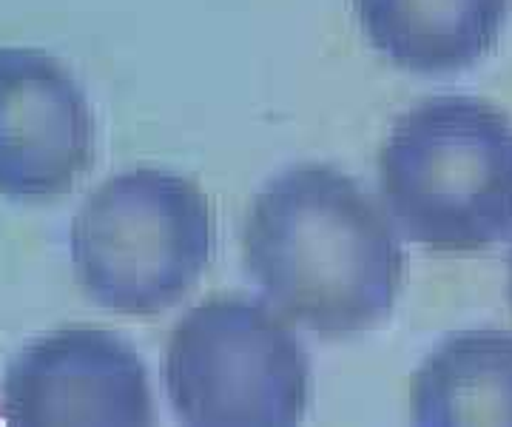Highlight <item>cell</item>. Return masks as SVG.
I'll return each mask as SVG.
<instances>
[{
  "mask_svg": "<svg viewBox=\"0 0 512 427\" xmlns=\"http://www.w3.org/2000/svg\"><path fill=\"white\" fill-rule=\"evenodd\" d=\"M365 43L410 75H458L498 46L512 0H348Z\"/></svg>",
  "mask_w": 512,
  "mask_h": 427,
  "instance_id": "7",
  "label": "cell"
},
{
  "mask_svg": "<svg viewBox=\"0 0 512 427\" xmlns=\"http://www.w3.org/2000/svg\"><path fill=\"white\" fill-rule=\"evenodd\" d=\"M12 396L32 419L154 425L146 362L109 331L55 336L20 365Z\"/></svg>",
  "mask_w": 512,
  "mask_h": 427,
  "instance_id": "5",
  "label": "cell"
},
{
  "mask_svg": "<svg viewBox=\"0 0 512 427\" xmlns=\"http://www.w3.org/2000/svg\"><path fill=\"white\" fill-rule=\"evenodd\" d=\"M242 265L276 311L322 339H348L393 314L407 257L396 223L342 168L299 163L254 194Z\"/></svg>",
  "mask_w": 512,
  "mask_h": 427,
  "instance_id": "1",
  "label": "cell"
},
{
  "mask_svg": "<svg viewBox=\"0 0 512 427\" xmlns=\"http://www.w3.org/2000/svg\"><path fill=\"white\" fill-rule=\"evenodd\" d=\"M217 251V217L191 177L128 168L109 177L74 223V265L94 302L123 316L180 305Z\"/></svg>",
  "mask_w": 512,
  "mask_h": 427,
  "instance_id": "3",
  "label": "cell"
},
{
  "mask_svg": "<svg viewBox=\"0 0 512 427\" xmlns=\"http://www.w3.org/2000/svg\"><path fill=\"white\" fill-rule=\"evenodd\" d=\"M507 288H510V302H512V251H510V282H507Z\"/></svg>",
  "mask_w": 512,
  "mask_h": 427,
  "instance_id": "9",
  "label": "cell"
},
{
  "mask_svg": "<svg viewBox=\"0 0 512 427\" xmlns=\"http://www.w3.org/2000/svg\"><path fill=\"white\" fill-rule=\"evenodd\" d=\"M379 200L404 240L478 254L512 234V120L476 94H436L384 137Z\"/></svg>",
  "mask_w": 512,
  "mask_h": 427,
  "instance_id": "2",
  "label": "cell"
},
{
  "mask_svg": "<svg viewBox=\"0 0 512 427\" xmlns=\"http://www.w3.org/2000/svg\"><path fill=\"white\" fill-rule=\"evenodd\" d=\"M416 425H512V334L458 331L410 379Z\"/></svg>",
  "mask_w": 512,
  "mask_h": 427,
  "instance_id": "8",
  "label": "cell"
},
{
  "mask_svg": "<svg viewBox=\"0 0 512 427\" xmlns=\"http://www.w3.org/2000/svg\"><path fill=\"white\" fill-rule=\"evenodd\" d=\"M163 390L183 425L288 427L311 402V359L299 328L268 299L222 294L171 328Z\"/></svg>",
  "mask_w": 512,
  "mask_h": 427,
  "instance_id": "4",
  "label": "cell"
},
{
  "mask_svg": "<svg viewBox=\"0 0 512 427\" xmlns=\"http://www.w3.org/2000/svg\"><path fill=\"white\" fill-rule=\"evenodd\" d=\"M92 114L49 63L0 60V188L49 194L72 183L92 157Z\"/></svg>",
  "mask_w": 512,
  "mask_h": 427,
  "instance_id": "6",
  "label": "cell"
}]
</instances>
